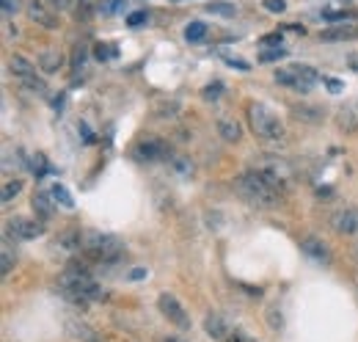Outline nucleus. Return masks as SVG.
<instances>
[{
	"mask_svg": "<svg viewBox=\"0 0 358 342\" xmlns=\"http://www.w3.org/2000/svg\"><path fill=\"white\" fill-rule=\"evenodd\" d=\"M25 11H28V17H31L34 22H39L47 31H55V28L61 25V22L55 20V11L47 6L45 0H25Z\"/></svg>",
	"mask_w": 358,
	"mask_h": 342,
	"instance_id": "9b49d317",
	"label": "nucleus"
},
{
	"mask_svg": "<svg viewBox=\"0 0 358 342\" xmlns=\"http://www.w3.org/2000/svg\"><path fill=\"white\" fill-rule=\"evenodd\" d=\"M204 331H207V337H210V340L221 342V340L229 337V331H231V329H229V323H226L221 315H207V317H204Z\"/></svg>",
	"mask_w": 358,
	"mask_h": 342,
	"instance_id": "dca6fc26",
	"label": "nucleus"
},
{
	"mask_svg": "<svg viewBox=\"0 0 358 342\" xmlns=\"http://www.w3.org/2000/svg\"><path fill=\"white\" fill-rule=\"evenodd\" d=\"M157 309H160V315H163L169 323H174L177 329H190V317H187V312L182 309V303H179L171 293H163V296L157 299Z\"/></svg>",
	"mask_w": 358,
	"mask_h": 342,
	"instance_id": "1a4fd4ad",
	"label": "nucleus"
},
{
	"mask_svg": "<svg viewBox=\"0 0 358 342\" xmlns=\"http://www.w3.org/2000/svg\"><path fill=\"white\" fill-rule=\"evenodd\" d=\"M94 55L99 58V61H108V58H113L116 55V47H108V44H96V50H94Z\"/></svg>",
	"mask_w": 358,
	"mask_h": 342,
	"instance_id": "7c9ffc66",
	"label": "nucleus"
},
{
	"mask_svg": "<svg viewBox=\"0 0 358 342\" xmlns=\"http://www.w3.org/2000/svg\"><path fill=\"white\" fill-rule=\"evenodd\" d=\"M234 188H237V193L245 202H251L257 207H275L281 202V196H284V191L278 185H273L259 169H251L245 171V174H240L237 182H234Z\"/></svg>",
	"mask_w": 358,
	"mask_h": 342,
	"instance_id": "f03ea898",
	"label": "nucleus"
},
{
	"mask_svg": "<svg viewBox=\"0 0 358 342\" xmlns=\"http://www.w3.org/2000/svg\"><path fill=\"white\" fill-rule=\"evenodd\" d=\"M20 8H22V0H3V14H6V17L17 14Z\"/></svg>",
	"mask_w": 358,
	"mask_h": 342,
	"instance_id": "72a5a7b5",
	"label": "nucleus"
},
{
	"mask_svg": "<svg viewBox=\"0 0 358 342\" xmlns=\"http://www.w3.org/2000/svg\"><path fill=\"white\" fill-rule=\"evenodd\" d=\"M331 226L339 235H356L358 232V207H345L331 215Z\"/></svg>",
	"mask_w": 358,
	"mask_h": 342,
	"instance_id": "f8f14e48",
	"label": "nucleus"
},
{
	"mask_svg": "<svg viewBox=\"0 0 358 342\" xmlns=\"http://www.w3.org/2000/svg\"><path fill=\"white\" fill-rule=\"evenodd\" d=\"M6 235L14 238V240H34V238L45 235V224L22 218V215H14V218H6Z\"/></svg>",
	"mask_w": 358,
	"mask_h": 342,
	"instance_id": "0eeeda50",
	"label": "nucleus"
},
{
	"mask_svg": "<svg viewBox=\"0 0 358 342\" xmlns=\"http://www.w3.org/2000/svg\"><path fill=\"white\" fill-rule=\"evenodd\" d=\"M336 128L342 130V132H358V100L345 102L336 111Z\"/></svg>",
	"mask_w": 358,
	"mask_h": 342,
	"instance_id": "4468645a",
	"label": "nucleus"
},
{
	"mask_svg": "<svg viewBox=\"0 0 358 342\" xmlns=\"http://www.w3.org/2000/svg\"><path fill=\"white\" fill-rule=\"evenodd\" d=\"M226 64H229V67H234V69H240V72H248V69H251V64H248V61H243V58H231V55L226 58Z\"/></svg>",
	"mask_w": 358,
	"mask_h": 342,
	"instance_id": "f704fd0d",
	"label": "nucleus"
},
{
	"mask_svg": "<svg viewBox=\"0 0 358 342\" xmlns=\"http://www.w3.org/2000/svg\"><path fill=\"white\" fill-rule=\"evenodd\" d=\"M171 169L177 171V177H182V179H187V177H193V163L187 160V158H182V155H174L171 158Z\"/></svg>",
	"mask_w": 358,
	"mask_h": 342,
	"instance_id": "4be33fe9",
	"label": "nucleus"
},
{
	"mask_svg": "<svg viewBox=\"0 0 358 342\" xmlns=\"http://www.w3.org/2000/svg\"><path fill=\"white\" fill-rule=\"evenodd\" d=\"M50 193H52V199H55L61 207H66V210H72V207H75V199L69 196V191H66L64 185H52V188H50Z\"/></svg>",
	"mask_w": 358,
	"mask_h": 342,
	"instance_id": "5701e85b",
	"label": "nucleus"
},
{
	"mask_svg": "<svg viewBox=\"0 0 358 342\" xmlns=\"http://www.w3.org/2000/svg\"><path fill=\"white\" fill-rule=\"evenodd\" d=\"M8 67H11L14 78L25 86L28 91H34V94H47V83L36 75V67H34L28 58H22V55H11Z\"/></svg>",
	"mask_w": 358,
	"mask_h": 342,
	"instance_id": "423d86ee",
	"label": "nucleus"
},
{
	"mask_svg": "<svg viewBox=\"0 0 358 342\" xmlns=\"http://www.w3.org/2000/svg\"><path fill=\"white\" fill-rule=\"evenodd\" d=\"M11 265H14V256L8 252V243H3V254H0V271H3V276L11 271Z\"/></svg>",
	"mask_w": 358,
	"mask_h": 342,
	"instance_id": "c756f323",
	"label": "nucleus"
},
{
	"mask_svg": "<svg viewBox=\"0 0 358 342\" xmlns=\"http://www.w3.org/2000/svg\"><path fill=\"white\" fill-rule=\"evenodd\" d=\"M20 191H22V179H6L3 182V202L8 205Z\"/></svg>",
	"mask_w": 358,
	"mask_h": 342,
	"instance_id": "393cba45",
	"label": "nucleus"
},
{
	"mask_svg": "<svg viewBox=\"0 0 358 342\" xmlns=\"http://www.w3.org/2000/svg\"><path fill=\"white\" fill-rule=\"evenodd\" d=\"M322 42H350V39H358V25H350V22H339L334 28H325L320 34Z\"/></svg>",
	"mask_w": 358,
	"mask_h": 342,
	"instance_id": "2eb2a0df",
	"label": "nucleus"
},
{
	"mask_svg": "<svg viewBox=\"0 0 358 342\" xmlns=\"http://www.w3.org/2000/svg\"><path fill=\"white\" fill-rule=\"evenodd\" d=\"M64 67V53L61 50H45L42 55H39V69L45 72V75H52V72H58Z\"/></svg>",
	"mask_w": 358,
	"mask_h": 342,
	"instance_id": "f3484780",
	"label": "nucleus"
},
{
	"mask_svg": "<svg viewBox=\"0 0 358 342\" xmlns=\"http://www.w3.org/2000/svg\"><path fill=\"white\" fill-rule=\"evenodd\" d=\"M45 3L52 8V11H66V8L72 6V0H45Z\"/></svg>",
	"mask_w": 358,
	"mask_h": 342,
	"instance_id": "c9c22d12",
	"label": "nucleus"
},
{
	"mask_svg": "<svg viewBox=\"0 0 358 342\" xmlns=\"http://www.w3.org/2000/svg\"><path fill=\"white\" fill-rule=\"evenodd\" d=\"M174 3H179V0H174Z\"/></svg>",
	"mask_w": 358,
	"mask_h": 342,
	"instance_id": "a19ab883",
	"label": "nucleus"
},
{
	"mask_svg": "<svg viewBox=\"0 0 358 342\" xmlns=\"http://www.w3.org/2000/svg\"><path fill=\"white\" fill-rule=\"evenodd\" d=\"M143 276H146L143 268H133V271H130V279H143Z\"/></svg>",
	"mask_w": 358,
	"mask_h": 342,
	"instance_id": "58836bf2",
	"label": "nucleus"
},
{
	"mask_svg": "<svg viewBox=\"0 0 358 342\" xmlns=\"http://www.w3.org/2000/svg\"><path fill=\"white\" fill-rule=\"evenodd\" d=\"M292 116L301 119V122H312V125H317V122L325 119V111L317 108V105H295V108H292Z\"/></svg>",
	"mask_w": 358,
	"mask_h": 342,
	"instance_id": "6ab92c4d",
	"label": "nucleus"
},
{
	"mask_svg": "<svg viewBox=\"0 0 358 342\" xmlns=\"http://www.w3.org/2000/svg\"><path fill=\"white\" fill-rule=\"evenodd\" d=\"M301 249H303V254L312 256L314 262H320V265H331V252H328V246L320 240V238H314V235H306L303 240H301Z\"/></svg>",
	"mask_w": 358,
	"mask_h": 342,
	"instance_id": "ddd939ff",
	"label": "nucleus"
},
{
	"mask_svg": "<svg viewBox=\"0 0 358 342\" xmlns=\"http://www.w3.org/2000/svg\"><path fill=\"white\" fill-rule=\"evenodd\" d=\"M275 83L287 86V88H292V91H301V94H306V91H312L314 86L320 83V75L314 72L309 64H295V67H289V69H275Z\"/></svg>",
	"mask_w": 358,
	"mask_h": 342,
	"instance_id": "39448f33",
	"label": "nucleus"
},
{
	"mask_svg": "<svg viewBox=\"0 0 358 342\" xmlns=\"http://www.w3.org/2000/svg\"><path fill=\"white\" fill-rule=\"evenodd\" d=\"M248 125H251L257 138H262V141H268V144L287 141V128H284V122L270 111L268 105H262V102H251V105H248Z\"/></svg>",
	"mask_w": 358,
	"mask_h": 342,
	"instance_id": "20e7f679",
	"label": "nucleus"
},
{
	"mask_svg": "<svg viewBox=\"0 0 358 342\" xmlns=\"http://www.w3.org/2000/svg\"><path fill=\"white\" fill-rule=\"evenodd\" d=\"M325 83H328V91H334V94H339L345 86H342V81H336V78H322Z\"/></svg>",
	"mask_w": 358,
	"mask_h": 342,
	"instance_id": "e433bc0d",
	"label": "nucleus"
},
{
	"mask_svg": "<svg viewBox=\"0 0 358 342\" xmlns=\"http://www.w3.org/2000/svg\"><path fill=\"white\" fill-rule=\"evenodd\" d=\"M31 207H34V213L39 215L42 221H47V218L52 215L55 199H52V193H47V191H39V193H34V202H31Z\"/></svg>",
	"mask_w": 358,
	"mask_h": 342,
	"instance_id": "a211bd4d",
	"label": "nucleus"
},
{
	"mask_svg": "<svg viewBox=\"0 0 358 342\" xmlns=\"http://www.w3.org/2000/svg\"><path fill=\"white\" fill-rule=\"evenodd\" d=\"M127 6V0H99L96 3V8L102 11V14H116V11H122Z\"/></svg>",
	"mask_w": 358,
	"mask_h": 342,
	"instance_id": "cd10ccee",
	"label": "nucleus"
},
{
	"mask_svg": "<svg viewBox=\"0 0 358 342\" xmlns=\"http://www.w3.org/2000/svg\"><path fill=\"white\" fill-rule=\"evenodd\" d=\"M257 169L262 171V174L268 177L273 185H278L281 191H284V188H287V182L292 179V169H289V163H287L284 158H278V155L262 158V160L257 163Z\"/></svg>",
	"mask_w": 358,
	"mask_h": 342,
	"instance_id": "6e6552de",
	"label": "nucleus"
},
{
	"mask_svg": "<svg viewBox=\"0 0 358 342\" xmlns=\"http://www.w3.org/2000/svg\"><path fill=\"white\" fill-rule=\"evenodd\" d=\"M278 58H287V50H284V47L262 50V53H259V61H278Z\"/></svg>",
	"mask_w": 358,
	"mask_h": 342,
	"instance_id": "c85d7f7f",
	"label": "nucleus"
},
{
	"mask_svg": "<svg viewBox=\"0 0 358 342\" xmlns=\"http://www.w3.org/2000/svg\"><path fill=\"white\" fill-rule=\"evenodd\" d=\"M146 20H149V14H146V11H133V14L127 17V25H130V28H141Z\"/></svg>",
	"mask_w": 358,
	"mask_h": 342,
	"instance_id": "2f4dec72",
	"label": "nucleus"
},
{
	"mask_svg": "<svg viewBox=\"0 0 358 342\" xmlns=\"http://www.w3.org/2000/svg\"><path fill=\"white\" fill-rule=\"evenodd\" d=\"M80 252L94 262H116L124 252V243L116 235L89 229V232H80Z\"/></svg>",
	"mask_w": 358,
	"mask_h": 342,
	"instance_id": "7ed1b4c3",
	"label": "nucleus"
},
{
	"mask_svg": "<svg viewBox=\"0 0 358 342\" xmlns=\"http://www.w3.org/2000/svg\"><path fill=\"white\" fill-rule=\"evenodd\" d=\"M69 329H72V334H75L78 340L96 342V334H91V329H89V326H83V323H75V320H69Z\"/></svg>",
	"mask_w": 358,
	"mask_h": 342,
	"instance_id": "a878e982",
	"label": "nucleus"
},
{
	"mask_svg": "<svg viewBox=\"0 0 358 342\" xmlns=\"http://www.w3.org/2000/svg\"><path fill=\"white\" fill-rule=\"evenodd\" d=\"M204 36H207V22H201V20L187 22V28H185V39H187V42L199 44V42H204Z\"/></svg>",
	"mask_w": 358,
	"mask_h": 342,
	"instance_id": "412c9836",
	"label": "nucleus"
},
{
	"mask_svg": "<svg viewBox=\"0 0 358 342\" xmlns=\"http://www.w3.org/2000/svg\"><path fill=\"white\" fill-rule=\"evenodd\" d=\"M262 44H265V47H270V44L278 47V44H281V34H268V36H262Z\"/></svg>",
	"mask_w": 358,
	"mask_h": 342,
	"instance_id": "4c0bfd02",
	"label": "nucleus"
},
{
	"mask_svg": "<svg viewBox=\"0 0 358 342\" xmlns=\"http://www.w3.org/2000/svg\"><path fill=\"white\" fill-rule=\"evenodd\" d=\"M218 135H221L224 141H229V144H237V141L243 138V130H240V125H237L234 119L221 116V119H218Z\"/></svg>",
	"mask_w": 358,
	"mask_h": 342,
	"instance_id": "aec40b11",
	"label": "nucleus"
},
{
	"mask_svg": "<svg viewBox=\"0 0 358 342\" xmlns=\"http://www.w3.org/2000/svg\"><path fill=\"white\" fill-rule=\"evenodd\" d=\"M133 155H135V160L155 163V160L169 158V146H166V141H160V138H146V141H141V144L135 146Z\"/></svg>",
	"mask_w": 358,
	"mask_h": 342,
	"instance_id": "9d476101",
	"label": "nucleus"
},
{
	"mask_svg": "<svg viewBox=\"0 0 358 342\" xmlns=\"http://www.w3.org/2000/svg\"><path fill=\"white\" fill-rule=\"evenodd\" d=\"M163 342H177V340H171V337H169V340H163Z\"/></svg>",
	"mask_w": 358,
	"mask_h": 342,
	"instance_id": "ea45409f",
	"label": "nucleus"
},
{
	"mask_svg": "<svg viewBox=\"0 0 358 342\" xmlns=\"http://www.w3.org/2000/svg\"><path fill=\"white\" fill-rule=\"evenodd\" d=\"M265 8L270 14H284L287 11V0H265Z\"/></svg>",
	"mask_w": 358,
	"mask_h": 342,
	"instance_id": "473e14b6",
	"label": "nucleus"
},
{
	"mask_svg": "<svg viewBox=\"0 0 358 342\" xmlns=\"http://www.w3.org/2000/svg\"><path fill=\"white\" fill-rule=\"evenodd\" d=\"M204 8L210 14H218V17H234L237 14V6L234 3H207Z\"/></svg>",
	"mask_w": 358,
	"mask_h": 342,
	"instance_id": "b1692460",
	"label": "nucleus"
},
{
	"mask_svg": "<svg viewBox=\"0 0 358 342\" xmlns=\"http://www.w3.org/2000/svg\"><path fill=\"white\" fill-rule=\"evenodd\" d=\"M221 94H224V83H221V81H213V83H207L201 88V97H204L207 102H215Z\"/></svg>",
	"mask_w": 358,
	"mask_h": 342,
	"instance_id": "bb28decb",
	"label": "nucleus"
},
{
	"mask_svg": "<svg viewBox=\"0 0 358 342\" xmlns=\"http://www.w3.org/2000/svg\"><path fill=\"white\" fill-rule=\"evenodd\" d=\"M55 285H58V290L72 301V303H80V306H86L89 301L105 299L99 282L91 276L89 265H86L83 259H80V262H69V265L61 271V276H58Z\"/></svg>",
	"mask_w": 358,
	"mask_h": 342,
	"instance_id": "f257e3e1",
	"label": "nucleus"
}]
</instances>
